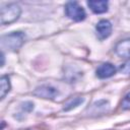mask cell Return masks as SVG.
Here are the masks:
<instances>
[{
  "instance_id": "cell-1",
  "label": "cell",
  "mask_w": 130,
  "mask_h": 130,
  "mask_svg": "<svg viewBox=\"0 0 130 130\" xmlns=\"http://www.w3.org/2000/svg\"><path fill=\"white\" fill-rule=\"evenodd\" d=\"M20 7L15 3H10L2 6L0 12V18L2 24H9L18 19L20 15Z\"/></svg>"
},
{
  "instance_id": "cell-2",
  "label": "cell",
  "mask_w": 130,
  "mask_h": 130,
  "mask_svg": "<svg viewBox=\"0 0 130 130\" xmlns=\"http://www.w3.org/2000/svg\"><path fill=\"white\" fill-rule=\"evenodd\" d=\"M24 42V35L20 31H14L9 35H5L1 38V45L3 48L14 51L22 46Z\"/></svg>"
},
{
  "instance_id": "cell-3",
  "label": "cell",
  "mask_w": 130,
  "mask_h": 130,
  "mask_svg": "<svg viewBox=\"0 0 130 130\" xmlns=\"http://www.w3.org/2000/svg\"><path fill=\"white\" fill-rule=\"evenodd\" d=\"M65 13L70 19L74 21H81L85 18L84 9L75 1L68 2L65 5Z\"/></svg>"
},
{
  "instance_id": "cell-4",
  "label": "cell",
  "mask_w": 130,
  "mask_h": 130,
  "mask_svg": "<svg viewBox=\"0 0 130 130\" xmlns=\"http://www.w3.org/2000/svg\"><path fill=\"white\" fill-rule=\"evenodd\" d=\"M95 30H96L98 38L100 40H105L108 37H110V35L112 32V24L109 20L102 19L95 25Z\"/></svg>"
},
{
  "instance_id": "cell-5",
  "label": "cell",
  "mask_w": 130,
  "mask_h": 130,
  "mask_svg": "<svg viewBox=\"0 0 130 130\" xmlns=\"http://www.w3.org/2000/svg\"><path fill=\"white\" fill-rule=\"evenodd\" d=\"M95 73L99 78L105 79V78H109L113 76L116 73V68L111 63H103L98 67Z\"/></svg>"
},
{
  "instance_id": "cell-6",
  "label": "cell",
  "mask_w": 130,
  "mask_h": 130,
  "mask_svg": "<svg viewBox=\"0 0 130 130\" xmlns=\"http://www.w3.org/2000/svg\"><path fill=\"white\" fill-rule=\"evenodd\" d=\"M115 52L121 58L130 59V39L120 41L115 46Z\"/></svg>"
},
{
  "instance_id": "cell-7",
  "label": "cell",
  "mask_w": 130,
  "mask_h": 130,
  "mask_svg": "<svg viewBox=\"0 0 130 130\" xmlns=\"http://www.w3.org/2000/svg\"><path fill=\"white\" fill-rule=\"evenodd\" d=\"M34 93L37 95V96H40V98H43V99H50V100H53L57 94H58V91L57 89H55L54 87L52 86H48V85H42L40 87H37L34 91Z\"/></svg>"
},
{
  "instance_id": "cell-8",
  "label": "cell",
  "mask_w": 130,
  "mask_h": 130,
  "mask_svg": "<svg viewBox=\"0 0 130 130\" xmlns=\"http://www.w3.org/2000/svg\"><path fill=\"white\" fill-rule=\"evenodd\" d=\"M88 7L93 13L101 14L108 11V2L107 1H88Z\"/></svg>"
},
{
  "instance_id": "cell-9",
  "label": "cell",
  "mask_w": 130,
  "mask_h": 130,
  "mask_svg": "<svg viewBox=\"0 0 130 130\" xmlns=\"http://www.w3.org/2000/svg\"><path fill=\"white\" fill-rule=\"evenodd\" d=\"M9 90H10L9 77L4 75L1 77V80H0V98L4 99V96L9 92Z\"/></svg>"
},
{
  "instance_id": "cell-10",
  "label": "cell",
  "mask_w": 130,
  "mask_h": 130,
  "mask_svg": "<svg viewBox=\"0 0 130 130\" xmlns=\"http://www.w3.org/2000/svg\"><path fill=\"white\" fill-rule=\"evenodd\" d=\"M83 102V99L82 98H79V96H75V98H71L69 99L66 104L64 105V110L65 111H69L75 107H77L79 104H81Z\"/></svg>"
},
{
  "instance_id": "cell-11",
  "label": "cell",
  "mask_w": 130,
  "mask_h": 130,
  "mask_svg": "<svg viewBox=\"0 0 130 130\" xmlns=\"http://www.w3.org/2000/svg\"><path fill=\"white\" fill-rule=\"evenodd\" d=\"M121 105H122V108L124 110H130V92L127 93L124 96V99L122 100Z\"/></svg>"
},
{
  "instance_id": "cell-12",
  "label": "cell",
  "mask_w": 130,
  "mask_h": 130,
  "mask_svg": "<svg viewBox=\"0 0 130 130\" xmlns=\"http://www.w3.org/2000/svg\"><path fill=\"white\" fill-rule=\"evenodd\" d=\"M120 70L123 71L124 73H130V62H127V63L121 65Z\"/></svg>"
},
{
  "instance_id": "cell-13",
  "label": "cell",
  "mask_w": 130,
  "mask_h": 130,
  "mask_svg": "<svg viewBox=\"0 0 130 130\" xmlns=\"http://www.w3.org/2000/svg\"><path fill=\"white\" fill-rule=\"evenodd\" d=\"M1 59H2V62H1V66H3V65H4V54H3V53L1 54Z\"/></svg>"
}]
</instances>
